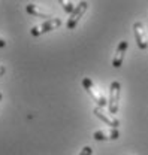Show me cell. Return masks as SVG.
<instances>
[{"instance_id":"1","label":"cell","mask_w":148,"mask_h":155,"mask_svg":"<svg viewBox=\"0 0 148 155\" xmlns=\"http://www.w3.org/2000/svg\"><path fill=\"white\" fill-rule=\"evenodd\" d=\"M82 87H84V90L88 93V96L94 100V103H96L99 107H102V109L106 107V104H108L106 98H105V96L97 90V87L94 85V82H93L90 78H84V79H82Z\"/></svg>"},{"instance_id":"2","label":"cell","mask_w":148,"mask_h":155,"mask_svg":"<svg viewBox=\"0 0 148 155\" xmlns=\"http://www.w3.org/2000/svg\"><path fill=\"white\" fill-rule=\"evenodd\" d=\"M120 90H121V84L118 81H112L111 87H109V100H108V109H109L111 115H115L118 112V107H120Z\"/></svg>"},{"instance_id":"3","label":"cell","mask_w":148,"mask_h":155,"mask_svg":"<svg viewBox=\"0 0 148 155\" xmlns=\"http://www.w3.org/2000/svg\"><path fill=\"white\" fill-rule=\"evenodd\" d=\"M60 25H61V19L51 18V19H48V21H45V22H42V24H39V25H36V27H33L30 30V35L36 38V36H40V35L46 33V31L56 30L57 27H60Z\"/></svg>"},{"instance_id":"4","label":"cell","mask_w":148,"mask_h":155,"mask_svg":"<svg viewBox=\"0 0 148 155\" xmlns=\"http://www.w3.org/2000/svg\"><path fill=\"white\" fill-rule=\"evenodd\" d=\"M87 8H88V3L87 2H79L78 3V6L75 8V11L71 14V17H69L67 22H66V27L69 30H74L75 27H76V24L79 22V19L82 18V15L85 14Z\"/></svg>"},{"instance_id":"5","label":"cell","mask_w":148,"mask_h":155,"mask_svg":"<svg viewBox=\"0 0 148 155\" xmlns=\"http://www.w3.org/2000/svg\"><path fill=\"white\" fill-rule=\"evenodd\" d=\"M133 31H135V38H136V43H138V48L145 51L148 48V38L147 33H145V28H144V24L136 21L133 24Z\"/></svg>"},{"instance_id":"6","label":"cell","mask_w":148,"mask_h":155,"mask_svg":"<svg viewBox=\"0 0 148 155\" xmlns=\"http://www.w3.org/2000/svg\"><path fill=\"white\" fill-rule=\"evenodd\" d=\"M93 114L97 116L99 119H102L103 122H106L108 125H111L112 128H118V125H120V121L115 118L114 115H109V114H106L102 107H99V106H96L94 109H93Z\"/></svg>"},{"instance_id":"7","label":"cell","mask_w":148,"mask_h":155,"mask_svg":"<svg viewBox=\"0 0 148 155\" xmlns=\"http://www.w3.org/2000/svg\"><path fill=\"white\" fill-rule=\"evenodd\" d=\"M120 137L118 128H109V130H99L93 133V139L99 140V142H105V140H117Z\"/></svg>"},{"instance_id":"8","label":"cell","mask_w":148,"mask_h":155,"mask_svg":"<svg viewBox=\"0 0 148 155\" xmlns=\"http://www.w3.org/2000/svg\"><path fill=\"white\" fill-rule=\"evenodd\" d=\"M127 46H129L127 40H121V42L118 43L117 51H115V55H114V60H112V66H114L115 69L121 67L123 60H124V54H126V51H127Z\"/></svg>"},{"instance_id":"9","label":"cell","mask_w":148,"mask_h":155,"mask_svg":"<svg viewBox=\"0 0 148 155\" xmlns=\"http://www.w3.org/2000/svg\"><path fill=\"white\" fill-rule=\"evenodd\" d=\"M26 11H27V14H30V15H35V17H37V18H50L51 19V15L50 14H46V12H43L39 6H36V5H33V3H29L27 6H26ZM48 21V19H46Z\"/></svg>"},{"instance_id":"10","label":"cell","mask_w":148,"mask_h":155,"mask_svg":"<svg viewBox=\"0 0 148 155\" xmlns=\"http://www.w3.org/2000/svg\"><path fill=\"white\" fill-rule=\"evenodd\" d=\"M60 5L63 6V9H64V11H66L69 15H71V14L75 11L74 3H72V2H67V0H60Z\"/></svg>"},{"instance_id":"11","label":"cell","mask_w":148,"mask_h":155,"mask_svg":"<svg viewBox=\"0 0 148 155\" xmlns=\"http://www.w3.org/2000/svg\"><path fill=\"white\" fill-rule=\"evenodd\" d=\"M79 155H93V149L90 146H84L82 151L79 152Z\"/></svg>"},{"instance_id":"12","label":"cell","mask_w":148,"mask_h":155,"mask_svg":"<svg viewBox=\"0 0 148 155\" xmlns=\"http://www.w3.org/2000/svg\"><path fill=\"white\" fill-rule=\"evenodd\" d=\"M5 72H6V67H5V66H0V76H3Z\"/></svg>"},{"instance_id":"13","label":"cell","mask_w":148,"mask_h":155,"mask_svg":"<svg viewBox=\"0 0 148 155\" xmlns=\"http://www.w3.org/2000/svg\"><path fill=\"white\" fill-rule=\"evenodd\" d=\"M3 46H6V40L0 38V48H3Z\"/></svg>"},{"instance_id":"14","label":"cell","mask_w":148,"mask_h":155,"mask_svg":"<svg viewBox=\"0 0 148 155\" xmlns=\"http://www.w3.org/2000/svg\"><path fill=\"white\" fill-rule=\"evenodd\" d=\"M2 97H3V94H2V93H0V101H2Z\"/></svg>"}]
</instances>
